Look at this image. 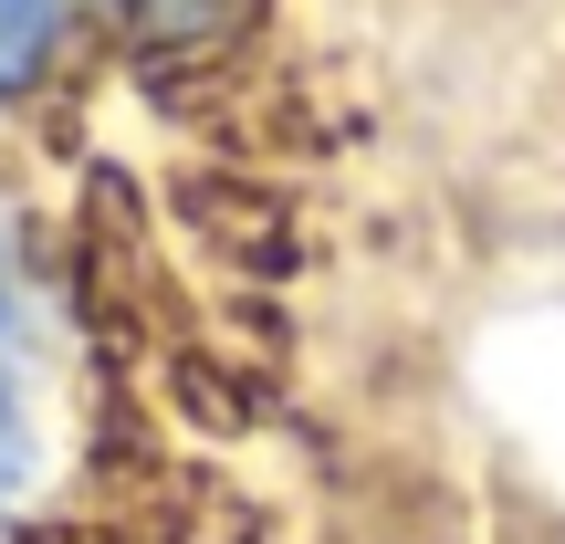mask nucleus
<instances>
[{"instance_id":"nucleus-1","label":"nucleus","mask_w":565,"mask_h":544,"mask_svg":"<svg viewBox=\"0 0 565 544\" xmlns=\"http://www.w3.org/2000/svg\"><path fill=\"white\" fill-rule=\"evenodd\" d=\"M179 221L200 231L221 263H242V273H282V263H294V210H282L263 179L189 168V179H179Z\"/></svg>"},{"instance_id":"nucleus-2","label":"nucleus","mask_w":565,"mask_h":544,"mask_svg":"<svg viewBox=\"0 0 565 544\" xmlns=\"http://www.w3.org/2000/svg\"><path fill=\"white\" fill-rule=\"evenodd\" d=\"M168 398H179L200 429H221V440H231V429H252V408H263L231 366H210V356H179V366H168Z\"/></svg>"},{"instance_id":"nucleus-3","label":"nucleus","mask_w":565,"mask_h":544,"mask_svg":"<svg viewBox=\"0 0 565 544\" xmlns=\"http://www.w3.org/2000/svg\"><path fill=\"white\" fill-rule=\"evenodd\" d=\"M63 0H0V95H32V74L53 63Z\"/></svg>"},{"instance_id":"nucleus-4","label":"nucleus","mask_w":565,"mask_h":544,"mask_svg":"<svg viewBox=\"0 0 565 544\" xmlns=\"http://www.w3.org/2000/svg\"><path fill=\"white\" fill-rule=\"evenodd\" d=\"M32 471V398H21V366H11V294H0V492Z\"/></svg>"},{"instance_id":"nucleus-5","label":"nucleus","mask_w":565,"mask_h":544,"mask_svg":"<svg viewBox=\"0 0 565 544\" xmlns=\"http://www.w3.org/2000/svg\"><path fill=\"white\" fill-rule=\"evenodd\" d=\"M147 42H221L231 32V0H126Z\"/></svg>"},{"instance_id":"nucleus-6","label":"nucleus","mask_w":565,"mask_h":544,"mask_svg":"<svg viewBox=\"0 0 565 544\" xmlns=\"http://www.w3.org/2000/svg\"><path fill=\"white\" fill-rule=\"evenodd\" d=\"M21 544H116V534H105V524H32Z\"/></svg>"}]
</instances>
